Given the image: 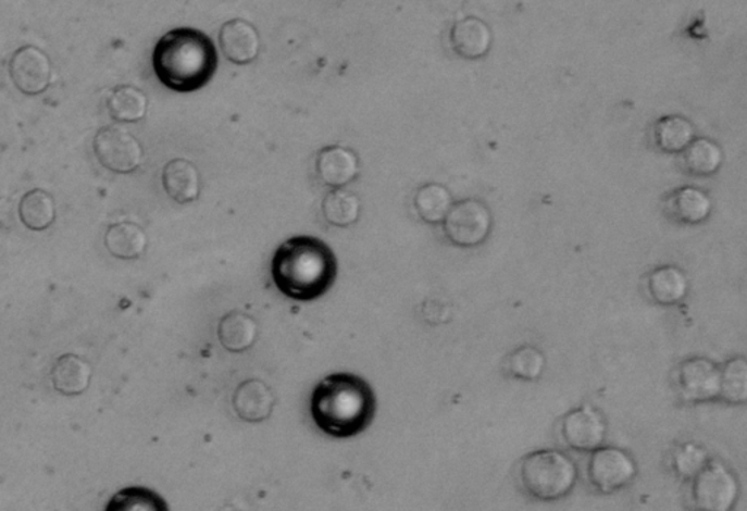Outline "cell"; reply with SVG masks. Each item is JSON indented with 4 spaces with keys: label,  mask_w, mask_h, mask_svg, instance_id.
<instances>
[{
    "label": "cell",
    "mask_w": 747,
    "mask_h": 511,
    "mask_svg": "<svg viewBox=\"0 0 747 511\" xmlns=\"http://www.w3.org/2000/svg\"><path fill=\"white\" fill-rule=\"evenodd\" d=\"M443 223L444 234L452 245L476 247L489 237L493 215L481 200L464 199L452 204Z\"/></svg>",
    "instance_id": "obj_7"
},
{
    "label": "cell",
    "mask_w": 747,
    "mask_h": 511,
    "mask_svg": "<svg viewBox=\"0 0 747 511\" xmlns=\"http://www.w3.org/2000/svg\"><path fill=\"white\" fill-rule=\"evenodd\" d=\"M706 447L698 443L686 441L674 447L670 454V470L682 481H690L710 462Z\"/></svg>",
    "instance_id": "obj_31"
},
{
    "label": "cell",
    "mask_w": 747,
    "mask_h": 511,
    "mask_svg": "<svg viewBox=\"0 0 747 511\" xmlns=\"http://www.w3.org/2000/svg\"><path fill=\"white\" fill-rule=\"evenodd\" d=\"M719 399L733 407H740L747 402V360L745 357H734L721 369Z\"/></svg>",
    "instance_id": "obj_30"
},
{
    "label": "cell",
    "mask_w": 747,
    "mask_h": 511,
    "mask_svg": "<svg viewBox=\"0 0 747 511\" xmlns=\"http://www.w3.org/2000/svg\"><path fill=\"white\" fill-rule=\"evenodd\" d=\"M104 511H170L169 502L147 487L121 489L107 502Z\"/></svg>",
    "instance_id": "obj_26"
},
{
    "label": "cell",
    "mask_w": 747,
    "mask_h": 511,
    "mask_svg": "<svg viewBox=\"0 0 747 511\" xmlns=\"http://www.w3.org/2000/svg\"><path fill=\"white\" fill-rule=\"evenodd\" d=\"M670 210L683 224H699L711 214L712 202L706 191L683 187L670 198Z\"/></svg>",
    "instance_id": "obj_25"
},
{
    "label": "cell",
    "mask_w": 747,
    "mask_h": 511,
    "mask_svg": "<svg viewBox=\"0 0 747 511\" xmlns=\"http://www.w3.org/2000/svg\"><path fill=\"white\" fill-rule=\"evenodd\" d=\"M51 62L36 46H24L12 54L10 75L12 83L27 96L45 92L51 83Z\"/></svg>",
    "instance_id": "obj_11"
},
{
    "label": "cell",
    "mask_w": 747,
    "mask_h": 511,
    "mask_svg": "<svg viewBox=\"0 0 747 511\" xmlns=\"http://www.w3.org/2000/svg\"><path fill=\"white\" fill-rule=\"evenodd\" d=\"M94 152L102 167L119 174L136 172L144 160L142 145L129 130L119 126L98 130L94 138Z\"/></svg>",
    "instance_id": "obj_9"
},
{
    "label": "cell",
    "mask_w": 747,
    "mask_h": 511,
    "mask_svg": "<svg viewBox=\"0 0 747 511\" xmlns=\"http://www.w3.org/2000/svg\"><path fill=\"white\" fill-rule=\"evenodd\" d=\"M272 279L284 296L314 301L335 284L337 259L318 237L297 236L282 242L272 259Z\"/></svg>",
    "instance_id": "obj_2"
},
{
    "label": "cell",
    "mask_w": 747,
    "mask_h": 511,
    "mask_svg": "<svg viewBox=\"0 0 747 511\" xmlns=\"http://www.w3.org/2000/svg\"><path fill=\"white\" fill-rule=\"evenodd\" d=\"M20 216L25 227L33 232L47 229L55 220V203L49 191L36 189L23 196Z\"/></svg>",
    "instance_id": "obj_24"
},
{
    "label": "cell",
    "mask_w": 747,
    "mask_h": 511,
    "mask_svg": "<svg viewBox=\"0 0 747 511\" xmlns=\"http://www.w3.org/2000/svg\"><path fill=\"white\" fill-rule=\"evenodd\" d=\"M104 245L114 258L132 261L145 253L148 237L140 225L123 221V223L110 225L105 233Z\"/></svg>",
    "instance_id": "obj_20"
},
{
    "label": "cell",
    "mask_w": 747,
    "mask_h": 511,
    "mask_svg": "<svg viewBox=\"0 0 747 511\" xmlns=\"http://www.w3.org/2000/svg\"><path fill=\"white\" fill-rule=\"evenodd\" d=\"M220 46L224 57L236 65H249L259 57L260 36L249 21L234 18L221 27Z\"/></svg>",
    "instance_id": "obj_13"
},
{
    "label": "cell",
    "mask_w": 747,
    "mask_h": 511,
    "mask_svg": "<svg viewBox=\"0 0 747 511\" xmlns=\"http://www.w3.org/2000/svg\"><path fill=\"white\" fill-rule=\"evenodd\" d=\"M258 335V322L240 310L226 313L217 323V339L229 352H246L253 347Z\"/></svg>",
    "instance_id": "obj_19"
},
{
    "label": "cell",
    "mask_w": 747,
    "mask_h": 511,
    "mask_svg": "<svg viewBox=\"0 0 747 511\" xmlns=\"http://www.w3.org/2000/svg\"><path fill=\"white\" fill-rule=\"evenodd\" d=\"M233 511H238V510H233Z\"/></svg>",
    "instance_id": "obj_32"
},
{
    "label": "cell",
    "mask_w": 747,
    "mask_h": 511,
    "mask_svg": "<svg viewBox=\"0 0 747 511\" xmlns=\"http://www.w3.org/2000/svg\"><path fill=\"white\" fill-rule=\"evenodd\" d=\"M647 291L657 304L676 306L687 296L689 283L681 267L659 266L648 275Z\"/></svg>",
    "instance_id": "obj_18"
},
{
    "label": "cell",
    "mask_w": 747,
    "mask_h": 511,
    "mask_svg": "<svg viewBox=\"0 0 747 511\" xmlns=\"http://www.w3.org/2000/svg\"><path fill=\"white\" fill-rule=\"evenodd\" d=\"M608 423L597 409L583 404L571 409L561 421V437L570 449L592 453L605 445Z\"/></svg>",
    "instance_id": "obj_10"
},
{
    "label": "cell",
    "mask_w": 747,
    "mask_h": 511,
    "mask_svg": "<svg viewBox=\"0 0 747 511\" xmlns=\"http://www.w3.org/2000/svg\"><path fill=\"white\" fill-rule=\"evenodd\" d=\"M674 385L683 402H712L720 398L721 367L707 357L686 358L677 365Z\"/></svg>",
    "instance_id": "obj_8"
},
{
    "label": "cell",
    "mask_w": 747,
    "mask_h": 511,
    "mask_svg": "<svg viewBox=\"0 0 747 511\" xmlns=\"http://www.w3.org/2000/svg\"><path fill=\"white\" fill-rule=\"evenodd\" d=\"M360 159L352 149L341 145H328L320 149L315 172L323 185L332 189H345L360 176Z\"/></svg>",
    "instance_id": "obj_12"
},
{
    "label": "cell",
    "mask_w": 747,
    "mask_h": 511,
    "mask_svg": "<svg viewBox=\"0 0 747 511\" xmlns=\"http://www.w3.org/2000/svg\"><path fill=\"white\" fill-rule=\"evenodd\" d=\"M107 109L116 122H139L147 114L148 98L142 89L132 87V85H122L111 92Z\"/></svg>",
    "instance_id": "obj_22"
},
{
    "label": "cell",
    "mask_w": 747,
    "mask_h": 511,
    "mask_svg": "<svg viewBox=\"0 0 747 511\" xmlns=\"http://www.w3.org/2000/svg\"><path fill=\"white\" fill-rule=\"evenodd\" d=\"M92 381V367L85 358L65 353L55 360L51 369V383L63 396H79L88 390Z\"/></svg>",
    "instance_id": "obj_16"
},
{
    "label": "cell",
    "mask_w": 747,
    "mask_h": 511,
    "mask_svg": "<svg viewBox=\"0 0 747 511\" xmlns=\"http://www.w3.org/2000/svg\"><path fill=\"white\" fill-rule=\"evenodd\" d=\"M450 42L459 57L480 59L488 53L493 45V33L485 21L476 16H466L452 24Z\"/></svg>",
    "instance_id": "obj_15"
},
{
    "label": "cell",
    "mask_w": 747,
    "mask_h": 511,
    "mask_svg": "<svg viewBox=\"0 0 747 511\" xmlns=\"http://www.w3.org/2000/svg\"><path fill=\"white\" fill-rule=\"evenodd\" d=\"M310 411L314 424L327 436L356 437L373 424L377 398L365 378L335 373L315 386Z\"/></svg>",
    "instance_id": "obj_1"
},
{
    "label": "cell",
    "mask_w": 747,
    "mask_h": 511,
    "mask_svg": "<svg viewBox=\"0 0 747 511\" xmlns=\"http://www.w3.org/2000/svg\"><path fill=\"white\" fill-rule=\"evenodd\" d=\"M275 404V394L259 378L242 382L233 395L234 411L246 423H263L271 419Z\"/></svg>",
    "instance_id": "obj_14"
},
{
    "label": "cell",
    "mask_w": 747,
    "mask_h": 511,
    "mask_svg": "<svg viewBox=\"0 0 747 511\" xmlns=\"http://www.w3.org/2000/svg\"><path fill=\"white\" fill-rule=\"evenodd\" d=\"M740 496L736 474L720 460H710L689 481L687 500L693 511H733Z\"/></svg>",
    "instance_id": "obj_5"
},
{
    "label": "cell",
    "mask_w": 747,
    "mask_h": 511,
    "mask_svg": "<svg viewBox=\"0 0 747 511\" xmlns=\"http://www.w3.org/2000/svg\"><path fill=\"white\" fill-rule=\"evenodd\" d=\"M413 207L424 223H443L452 207L451 194L439 183H426L413 196Z\"/></svg>",
    "instance_id": "obj_21"
},
{
    "label": "cell",
    "mask_w": 747,
    "mask_h": 511,
    "mask_svg": "<svg viewBox=\"0 0 747 511\" xmlns=\"http://www.w3.org/2000/svg\"><path fill=\"white\" fill-rule=\"evenodd\" d=\"M695 136L693 123L682 116H668L657 122L655 139L664 152H681L689 147Z\"/></svg>",
    "instance_id": "obj_29"
},
{
    "label": "cell",
    "mask_w": 747,
    "mask_h": 511,
    "mask_svg": "<svg viewBox=\"0 0 747 511\" xmlns=\"http://www.w3.org/2000/svg\"><path fill=\"white\" fill-rule=\"evenodd\" d=\"M162 186L177 203L195 202L200 195L199 170L189 160H171L162 170Z\"/></svg>",
    "instance_id": "obj_17"
},
{
    "label": "cell",
    "mask_w": 747,
    "mask_h": 511,
    "mask_svg": "<svg viewBox=\"0 0 747 511\" xmlns=\"http://www.w3.org/2000/svg\"><path fill=\"white\" fill-rule=\"evenodd\" d=\"M516 476L533 500L552 502L570 496L578 481V468L563 451L541 449L520 460Z\"/></svg>",
    "instance_id": "obj_4"
},
{
    "label": "cell",
    "mask_w": 747,
    "mask_h": 511,
    "mask_svg": "<svg viewBox=\"0 0 747 511\" xmlns=\"http://www.w3.org/2000/svg\"><path fill=\"white\" fill-rule=\"evenodd\" d=\"M545 369V353L533 345H523V347L514 349L506 360V372L515 381H539L544 376Z\"/></svg>",
    "instance_id": "obj_27"
},
{
    "label": "cell",
    "mask_w": 747,
    "mask_h": 511,
    "mask_svg": "<svg viewBox=\"0 0 747 511\" xmlns=\"http://www.w3.org/2000/svg\"><path fill=\"white\" fill-rule=\"evenodd\" d=\"M217 50L212 38L199 29H171L158 40L152 66L162 85L176 92L199 91L217 70Z\"/></svg>",
    "instance_id": "obj_3"
},
{
    "label": "cell",
    "mask_w": 747,
    "mask_h": 511,
    "mask_svg": "<svg viewBox=\"0 0 747 511\" xmlns=\"http://www.w3.org/2000/svg\"><path fill=\"white\" fill-rule=\"evenodd\" d=\"M723 151L715 142L707 138L693 140L683 153V164L694 176H710L721 167Z\"/></svg>",
    "instance_id": "obj_28"
},
{
    "label": "cell",
    "mask_w": 747,
    "mask_h": 511,
    "mask_svg": "<svg viewBox=\"0 0 747 511\" xmlns=\"http://www.w3.org/2000/svg\"><path fill=\"white\" fill-rule=\"evenodd\" d=\"M324 220L335 227H349L356 224L361 214V200L348 189H332L323 199Z\"/></svg>",
    "instance_id": "obj_23"
},
{
    "label": "cell",
    "mask_w": 747,
    "mask_h": 511,
    "mask_svg": "<svg viewBox=\"0 0 747 511\" xmlns=\"http://www.w3.org/2000/svg\"><path fill=\"white\" fill-rule=\"evenodd\" d=\"M638 474L635 459L626 450L601 446L592 451L587 462V479L600 494H614L634 483Z\"/></svg>",
    "instance_id": "obj_6"
}]
</instances>
